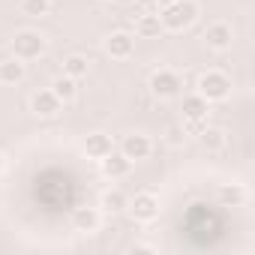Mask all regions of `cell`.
<instances>
[{
	"mask_svg": "<svg viewBox=\"0 0 255 255\" xmlns=\"http://www.w3.org/2000/svg\"><path fill=\"white\" fill-rule=\"evenodd\" d=\"M201 15V6L198 0H174L171 6H162L159 9V21H162V30L168 33H183L189 30Z\"/></svg>",
	"mask_w": 255,
	"mask_h": 255,
	"instance_id": "cell-1",
	"label": "cell"
},
{
	"mask_svg": "<svg viewBox=\"0 0 255 255\" xmlns=\"http://www.w3.org/2000/svg\"><path fill=\"white\" fill-rule=\"evenodd\" d=\"M231 90H234L231 75H228V72H222V69H204V72L198 75V81H195V93H198V96H204L210 105L231 99Z\"/></svg>",
	"mask_w": 255,
	"mask_h": 255,
	"instance_id": "cell-2",
	"label": "cell"
},
{
	"mask_svg": "<svg viewBox=\"0 0 255 255\" xmlns=\"http://www.w3.org/2000/svg\"><path fill=\"white\" fill-rule=\"evenodd\" d=\"M9 51H12V57L30 63V60H39L48 51V39H45V33H39L33 27H24V30H15V36L9 39Z\"/></svg>",
	"mask_w": 255,
	"mask_h": 255,
	"instance_id": "cell-3",
	"label": "cell"
},
{
	"mask_svg": "<svg viewBox=\"0 0 255 255\" xmlns=\"http://www.w3.org/2000/svg\"><path fill=\"white\" fill-rule=\"evenodd\" d=\"M147 90H150V96L159 99V102L177 99V96L183 93V75H180L177 69H171V66H159V69L150 72V78H147Z\"/></svg>",
	"mask_w": 255,
	"mask_h": 255,
	"instance_id": "cell-4",
	"label": "cell"
},
{
	"mask_svg": "<svg viewBox=\"0 0 255 255\" xmlns=\"http://www.w3.org/2000/svg\"><path fill=\"white\" fill-rule=\"evenodd\" d=\"M207 120H210V102L204 96H198V93H186L183 102H180V123L189 132V138L201 129Z\"/></svg>",
	"mask_w": 255,
	"mask_h": 255,
	"instance_id": "cell-5",
	"label": "cell"
},
{
	"mask_svg": "<svg viewBox=\"0 0 255 255\" xmlns=\"http://www.w3.org/2000/svg\"><path fill=\"white\" fill-rule=\"evenodd\" d=\"M102 51H105L111 60H117V63L129 60V57L135 54V33H132V30H123V27L111 30V33L102 39Z\"/></svg>",
	"mask_w": 255,
	"mask_h": 255,
	"instance_id": "cell-6",
	"label": "cell"
},
{
	"mask_svg": "<svg viewBox=\"0 0 255 255\" xmlns=\"http://www.w3.org/2000/svg\"><path fill=\"white\" fill-rule=\"evenodd\" d=\"M126 210H129V216L141 225L153 222L159 216V195L156 192H135V198H129V204H126Z\"/></svg>",
	"mask_w": 255,
	"mask_h": 255,
	"instance_id": "cell-7",
	"label": "cell"
},
{
	"mask_svg": "<svg viewBox=\"0 0 255 255\" xmlns=\"http://www.w3.org/2000/svg\"><path fill=\"white\" fill-rule=\"evenodd\" d=\"M201 42L210 48V51H216V54H222V51H228L231 45H234V27L228 24V21H210L207 27H204V33H201Z\"/></svg>",
	"mask_w": 255,
	"mask_h": 255,
	"instance_id": "cell-8",
	"label": "cell"
},
{
	"mask_svg": "<svg viewBox=\"0 0 255 255\" xmlns=\"http://www.w3.org/2000/svg\"><path fill=\"white\" fill-rule=\"evenodd\" d=\"M129 162H144V159H150V153H153V141H150V135H144V132H129V135H123L120 138V147H117Z\"/></svg>",
	"mask_w": 255,
	"mask_h": 255,
	"instance_id": "cell-9",
	"label": "cell"
},
{
	"mask_svg": "<svg viewBox=\"0 0 255 255\" xmlns=\"http://www.w3.org/2000/svg\"><path fill=\"white\" fill-rule=\"evenodd\" d=\"M63 111V102L57 99V93L51 87H42L36 93H30V114L42 117V120H54Z\"/></svg>",
	"mask_w": 255,
	"mask_h": 255,
	"instance_id": "cell-10",
	"label": "cell"
},
{
	"mask_svg": "<svg viewBox=\"0 0 255 255\" xmlns=\"http://www.w3.org/2000/svg\"><path fill=\"white\" fill-rule=\"evenodd\" d=\"M192 138H195V141H198V147H201V150H207V153H222V150L228 147V132H225V129H219V126H210V123H204Z\"/></svg>",
	"mask_w": 255,
	"mask_h": 255,
	"instance_id": "cell-11",
	"label": "cell"
},
{
	"mask_svg": "<svg viewBox=\"0 0 255 255\" xmlns=\"http://www.w3.org/2000/svg\"><path fill=\"white\" fill-rule=\"evenodd\" d=\"M99 171H102V177L105 180H123V177H129V171H132V162L126 159L120 150H111L105 159H99Z\"/></svg>",
	"mask_w": 255,
	"mask_h": 255,
	"instance_id": "cell-12",
	"label": "cell"
},
{
	"mask_svg": "<svg viewBox=\"0 0 255 255\" xmlns=\"http://www.w3.org/2000/svg\"><path fill=\"white\" fill-rule=\"evenodd\" d=\"M102 210L99 207H75L72 210V228L78 234H96L99 225H102Z\"/></svg>",
	"mask_w": 255,
	"mask_h": 255,
	"instance_id": "cell-13",
	"label": "cell"
},
{
	"mask_svg": "<svg viewBox=\"0 0 255 255\" xmlns=\"http://www.w3.org/2000/svg\"><path fill=\"white\" fill-rule=\"evenodd\" d=\"M81 150H84L87 159L99 162V159H105V156L114 150V141H111V135H105V132H90V135L81 141Z\"/></svg>",
	"mask_w": 255,
	"mask_h": 255,
	"instance_id": "cell-14",
	"label": "cell"
},
{
	"mask_svg": "<svg viewBox=\"0 0 255 255\" xmlns=\"http://www.w3.org/2000/svg\"><path fill=\"white\" fill-rule=\"evenodd\" d=\"M24 75H27V63L24 60H18L12 54L9 57H0V84H6V87L21 84Z\"/></svg>",
	"mask_w": 255,
	"mask_h": 255,
	"instance_id": "cell-15",
	"label": "cell"
},
{
	"mask_svg": "<svg viewBox=\"0 0 255 255\" xmlns=\"http://www.w3.org/2000/svg\"><path fill=\"white\" fill-rule=\"evenodd\" d=\"M132 18H135V36L138 39H159L165 33L156 12H141V15H132Z\"/></svg>",
	"mask_w": 255,
	"mask_h": 255,
	"instance_id": "cell-16",
	"label": "cell"
},
{
	"mask_svg": "<svg viewBox=\"0 0 255 255\" xmlns=\"http://www.w3.org/2000/svg\"><path fill=\"white\" fill-rule=\"evenodd\" d=\"M126 204H129V198H126L120 189H105V192H102V198H99V210H102V213H111V216L123 213V210H126Z\"/></svg>",
	"mask_w": 255,
	"mask_h": 255,
	"instance_id": "cell-17",
	"label": "cell"
},
{
	"mask_svg": "<svg viewBox=\"0 0 255 255\" xmlns=\"http://www.w3.org/2000/svg\"><path fill=\"white\" fill-rule=\"evenodd\" d=\"M87 72H90V60H87L84 54H69V57L63 60V75L81 81V78H87Z\"/></svg>",
	"mask_w": 255,
	"mask_h": 255,
	"instance_id": "cell-18",
	"label": "cell"
},
{
	"mask_svg": "<svg viewBox=\"0 0 255 255\" xmlns=\"http://www.w3.org/2000/svg\"><path fill=\"white\" fill-rule=\"evenodd\" d=\"M51 90L57 93V99L66 105V102H72L75 96H78V81L75 78H69V75H57L54 81H51Z\"/></svg>",
	"mask_w": 255,
	"mask_h": 255,
	"instance_id": "cell-19",
	"label": "cell"
},
{
	"mask_svg": "<svg viewBox=\"0 0 255 255\" xmlns=\"http://www.w3.org/2000/svg\"><path fill=\"white\" fill-rule=\"evenodd\" d=\"M18 9L27 18H45L51 12V0H18Z\"/></svg>",
	"mask_w": 255,
	"mask_h": 255,
	"instance_id": "cell-20",
	"label": "cell"
},
{
	"mask_svg": "<svg viewBox=\"0 0 255 255\" xmlns=\"http://www.w3.org/2000/svg\"><path fill=\"white\" fill-rule=\"evenodd\" d=\"M162 141H165L168 147L180 150V147H186V141H189V132L183 129V123H171L168 129H165V135H162Z\"/></svg>",
	"mask_w": 255,
	"mask_h": 255,
	"instance_id": "cell-21",
	"label": "cell"
},
{
	"mask_svg": "<svg viewBox=\"0 0 255 255\" xmlns=\"http://www.w3.org/2000/svg\"><path fill=\"white\" fill-rule=\"evenodd\" d=\"M219 198H222L225 204H228V201H231V204H240V201L246 198V192H243L240 186H222V192H219Z\"/></svg>",
	"mask_w": 255,
	"mask_h": 255,
	"instance_id": "cell-22",
	"label": "cell"
},
{
	"mask_svg": "<svg viewBox=\"0 0 255 255\" xmlns=\"http://www.w3.org/2000/svg\"><path fill=\"white\" fill-rule=\"evenodd\" d=\"M132 3L138 6V12H156V9H159L156 0H132Z\"/></svg>",
	"mask_w": 255,
	"mask_h": 255,
	"instance_id": "cell-23",
	"label": "cell"
},
{
	"mask_svg": "<svg viewBox=\"0 0 255 255\" xmlns=\"http://www.w3.org/2000/svg\"><path fill=\"white\" fill-rule=\"evenodd\" d=\"M129 252H147V255H153V252H156V246H150V243H132V246H129Z\"/></svg>",
	"mask_w": 255,
	"mask_h": 255,
	"instance_id": "cell-24",
	"label": "cell"
},
{
	"mask_svg": "<svg viewBox=\"0 0 255 255\" xmlns=\"http://www.w3.org/2000/svg\"><path fill=\"white\" fill-rule=\"evenodd\" d=\"M3 168H6V156L0 153V174H3Z\"/></svg>",
	"mask_w": 255,
	"mask_h": 255,
	"instance_id": "cell-25",
	"label": "cell"
},
{
	"mask_svg": "<svg viewBox=\"0 0 255 255\" xmlns=\"http://www.w3.org/2000/svg\"><path fill=\"white\" fill-rule=\"evenodd\" d=\"M156 3H159V9H162V6H171L174 0H156Z\"/></svg>",
	"mask_w": 255,
	"mask_h": 255,
	"instance_id": "cell-26",
	"label": "cell"
},
{
	"mask_svg": "<svg viewBox=\"0 0 255 255\" xmlns=\"http://www.w3.org/2000/svg\"><path fill=\"white\" fill-rule=\"evenodd\" d=\"M120 3H132V0H120Z\"/></svg>",
	"mask_w": 255,
	"mask_h": 255,
	"instance_id": "cell-27",
	"label": "cell"
}]
</instances>
